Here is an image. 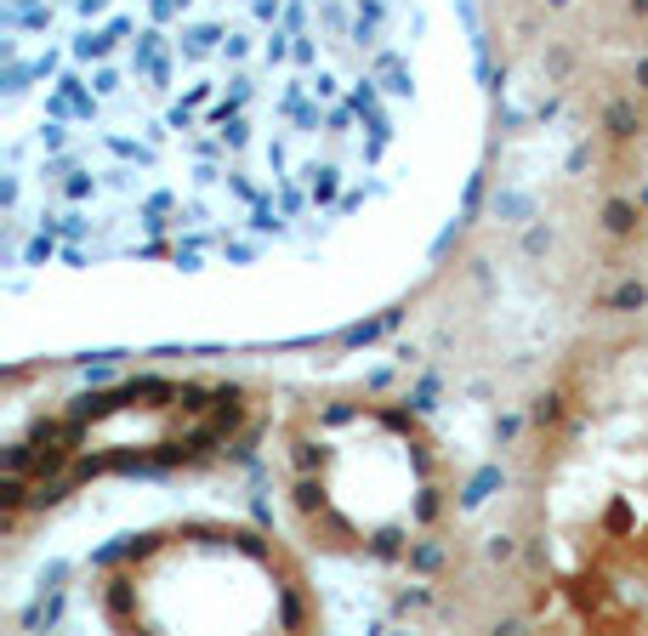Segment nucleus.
I'll list each match as a JSON object with an SVG mask.
<instances>
[{"label": "nucleus", "instance_id": "1", "mask_svg": "<svg viewBox=\"0 0 648 636\" xmlns=\"http://www.w3.org/2000/svg\"><path fill=\"white\" fill-rule=\"evenodd\" d=\"M540 540L591 620L620 625L648 608V352H609L552 403Z\"/></svg>", "mask_w": 648, "mask_h": 636}, {"label": "nucleus", "instance_id": "2", "mask_svg": "<svg viewBox=\"0 0 648 636\" xmlns=\"http://www.w3.org/2000/svg\"><path fill=\"white\" fill-rule=\"evenodd\" d=\"M285 500L324 551L398 557L438 523L444 461L392 403H313L285 426Z\"/></svg>", "mask_w": 648, "mask_h": 636}, {"label": "nucleus", "instance_id": "3", "mask_svg": "<svg viewBox=\"0 0 648 636\" xmlns=\"http://www.w3.org/2000/svg\"><path fill=\"white\" fill-rule=\"evenodd\" d=\"M103 614L154 631H257L296 620L279 551L239 528H177L132 551L109 579Z\"/></svg>", "mask_w": 648, "mask_h": 636}]
</instances>
